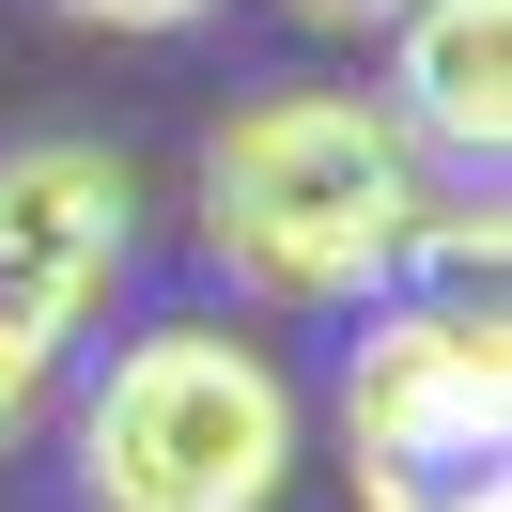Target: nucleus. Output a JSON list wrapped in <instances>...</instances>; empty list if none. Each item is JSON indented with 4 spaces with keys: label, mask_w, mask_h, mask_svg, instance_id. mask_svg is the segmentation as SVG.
Returning <instances> with one entry per match:
<instances>
[{
    "label": "nucleus",
    "mask_w": 512,
    "mask_h": 512,
    "mask_svg": "<svg viewBox=\"0 0 512 512\" xmlns=\"http://www.w3.org/2000/svg\"><path fill=\"white\" fill-rule=\"evenodd\" d=\"M435 202L419 140L388 125V94L357 78H264L202 125L187 156V218L202 264H218L249 311H326L357 326L373 295H404V233Z\"/></svg>",
    "instance_id": "obj_1"
},
{
    "label": "nucleus",
    "mask_w": 512,
    "mask_h": 512,
    "mask_svg": "<svg viewBox=\"0 0 512 512\" xmlns=\"http://www.w3.org/2000/svg\"><path fill=\"white\" fill-rule=\"evenodd\" d=\"M311 466V388L233 311H156L78 373L63 481L78 512H280Z\"/></svg>",
    "instance_id": "obj_2"
},
{
    "label": "nucleus",
    "mask_w": 512,
    "mask_h": 512,
    "mask_svg": "<svg viewBox=\"0 0 512 512\" xmlns=\"http://www.w3.org/2000/svg\"><path fill=\"white\" fill-rule=\"evenodd\" d=\"M326 435L357 512H512V326L450 295H373L326 357Z\"/></svg>",
    "instance_id": "obj_3"
},
{
    "label": "nucleus",
    "mask_w": 512,
    "mask_h": 512,
    "mask_svg": "<svg viewBox=\"0 0 512 512\" xmlns=\"http://www.w3.org/2000/svg\"><path fill=\"white\" fill-rule=\"evenodd\" d=\"M125 264H140V171L109 140H78V125L0 140V450L47 435Z\"/></svg>",
    "instance_id": "obj_4"
},
{
    "label": "nucleus",
    "mask_w": 512,
    "mask_h": 512,
    "mask_svg": "<svg viewBox=\"0 0 512 512\" xmlns=\"http://www.w3.org/2000/svg\"><path fill=\"white\" fill-rule=\"evenodd\" d=\"M388 125L419 140V171L497 187V156H512V0H419L388 32Z\"/></svg>",
    "instance_id": "obj_5"
},
{
    "label": "nucleus",
    "mask_w": 512,
    "mask_h": 512,
    "mask_svg": "<svg viewBox=\"0 0 512 512\" xmlns=\"http://www.w3.org/2000/svg\"><path fill=\"white\" fill-rule=\"evenodd\" d=\"M47 16H78V32H202L233 0H47Z\"/></svg>",
    "instance_id": "obj_6"
},
{
    "label": "nucleus",
    "mask_w": 512,
    "mask_h": 512,
    "mask_svg": "<svg viewBox=\"0 0 512 512\" xmlns=\"http://www.w3.org/2000/svg\"><path fill=\"white\" fill-rule=\"evenodd\" d=\"M295 16H311V32H404L419 0H295Z\"/></svg>",
    "instance_id": "obj_7"
}]
</instances>
